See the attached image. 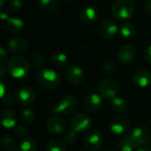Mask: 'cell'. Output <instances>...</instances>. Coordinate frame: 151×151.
<instances>
[{"mask_svg": "<svg viewBox=\"0 0 151 151\" xmlns=\"http://www.w3.org/2000/svg\"><path fill=\"white\" fill-rule=\"evenodd\" d=\"M78 108V100L74 95L67 94L60 100L53 102L50 108L49 112L54 116H69L73 114Z\"/></svg>", "mask_w": 151, "mask_h": 151, "instance_id": "cell-1", "label": "cell"}, {"mask_svg": "<svg viewBox=\"0 0 151 151\" xmlns=\"http://www.w3.org/2000/svg\"><path fill=\"white\" fill-rule=\"evenodd\" d=\"M29 63L28 60L22 56H14L11 58L7 64V70L13 78L23 79L29 73Z\"/></svg>", "mask_w": 151, "mask_h": 151, "instance_id": "cell-2", "label": "cell"}, {"mask_svg": "<svg viewBox=\"0 0 151 151\" xmlns=\"http://www.w3.org/2000/svg\"><path fill=\"white\" fill-rule=\"evenodd\" d=\"M135 11V6L132 0H115L111 6V13L114 17L121 22L130 19Z\"/></svg>", "mask_w": 151, "mask_h": 151, "instance_id": "cell-3", "label": "cell"}, {"mask_svg": "<svg viewBox=\"0 0 151 151\" xmlns=\"http://www.w3.org/2000/svg\"><path fill=\"white\" fill-rule=\"evenodd\" d=\"M37 79L40 86L46 90L55 89L60 83V75L51 68L41 69L37 75Z\"/></svg>", "mask_w": 151, "mask_h": 151, "instance_id": "cell-4", "label": "cell"}, {"mask_svg": "<svg viewBox=\"0 0 151 151\" xmlns=\"http://www.w3.org/2000/svg\"><path fill=\"white\" fill-rule=\"evenodd\" d=\"M104 142V135L101 131L98 129H93L88 131L85 139L84 147L87 151H98Z\"/></svg>", "mask_w": 151, "mask_h": 151, "instance_id": "cell-5", "label": "cell"}, {"mask_svg": "<svg viewBox=\"0 0 151 151\" xmlns=\"http://www.w3.org/2000/svg\"><path fill=\"white\" fill-rule=\"evenodd\" d=\"M92 124H93V122L90 116H88L87 115L84 113H79V114L75 115L70 119L71 128L78 133L86 132L90 131Z\"/></svg>", "mask_w": 151, "mask_h": 151, "instance_id": "cell-6", "label": "cell"}, {"mask_svg": "<svg viewBox=\"0 0 151 151\" xmlns=\"http://www.w3.org/2000/svg\"><path fill=\"white\" fill-rule=\"evenodd\" d=\"M64 77L66 80L71 85H79L85 79L84 70L78 65H68L64 70Z\"/></svg>", "mask_w": 151, "mask_h": 151, "instance_id": "cell-7", "label": "cell"}, {"mask_svg": "<svg viewBox=\"0 0 151 151\" xmlns=\"http://www.w3.org/2000/svg\"><path fill=\"white\" fill-rule=\"evenodd\" d=\"M15 101L22 106H29L35 101L36 93L34 90L26 86H22L18 87L14 92Z\"/></svg>", "mask_w": 151, "mask_h": 151, "instance_id": "cell-8", "label": "cell"}, {"mask_svg": "<svg viewBox=\"0 0 151 151\" xmlns=\"http://www.w3.org/2000/svg\"><path fill=\"white\" fill-rule=\"evenodd\" d=\"M99 92L101 97L105 99H113L119 92V84L114 78H106L101 83Z\"/></svg>", "mask_w": 151, "mask_h": 151, "instance_id": "cell-9", "label": "cell"}, {"mask_svg": "<svg viewBox=\"0 0 151 151\" xmlns=\"http://www.w3.org/2000/svg\"><path fill=\"white\" fill-rule=\"evenodd\" d=\"M128 136L131 138V139L134 142V144L137 147L143 146L147 144L150 139H151V132L149 129L143 125H139L135 127L129 134Z\"/></svg>", "mask_w": 151, "mask_h": 151, "instance_id": "cell-10", "label": "cell"}, {"mask_svg": "<svg viewBox=\"0 0 151 151\" xmlns=\"http://www.w3.org/2000/svg\"><path fill=\"white\" fill-rule=\"evenodd\" d=\"M45 127L47 131L54 135L63 133L67 129L66 121L59 116H53L50 117L45 124Z\"/></svg>", "mask_w": 151, "mask_h": 151, "instance_id": "cell-11", "label": "cell"}, {"mask_svg": "<svg viewBox=\"0 0 151 151\" xmlns=\"http://www.w3.org/2000/svg\"><path fill=\"white\" fill-rule=\"evenodd\" d=\"M102 106V99L101 94L89 93L83 101V108L89 113H94L101 109Z\"/></svg>", "mask_w": 151, "mask_h": 151, "instance_id": "cell-12", "label": "cell"}, {"mask_svg": "<svg viewBox=\"0 0 151 151\" xmlns=\"http://www.w3.org/2000/svg\"><path fill=\"white\" fill-rule=\"evenodd\" d=\"M130 128V122L123 116H116L111 119L109 123L110 131L116 135H122L128 132Z\"/></svg>", "mask_w": 151, "mask_h": 151, "instance_id": "cell-13", "label": "cell"}, {"mask_svg": "<svg viewBox=\"0 0 151 151\" xmlns=\"http://www.w3.org/2000/svg\"><path fill=\"white\" fill-rule=\"evenodd\" d=\"M118 32L116 23L111 19L104 20L100 25V34L105 39H111L116 37Z\"/></svg>", "mask_w": 151, "mask_h": 151, "instance_id": "cell-14", "label": "cell"}, {"mask_svg": "<svg viewBox=\"0 0 151 151\" xmlns=\"http://www.w3.org/2000/svg\"><path fill=\"white\" fill-rule=\"evenodd\" d=\"M136 57V49L133 45H123L117 53V59L120 63L124 65L130 64L134 60Z\"/></svg>", "mask_w": 151, "mask_h": 151, "instance_id": "cell-15", "label": "cell"}, {"mask_svg": "<svg viewBox=\"0 0 151 151\" xmlns=\"http://www.w3.org/2000/svg\"><path fill=\"white\" fill-rule=\"evenodd\" d=\"M79 18L85 24H93L99 18V11L94 6H86L81 10Z\"/></svg>", "mask_w": 151, "mask_h": 151, "instance_id": "cell-16", "label": "cell"}, {"mask_svg": "<svg viewBox=\"0 0 151 151\" xmlns=\"http://www.w3.org/2000/svg\"><path fill=\"white\" fill-rule=\"evenodd\" d=\"M133 82L139 88H146L151 84V73L146 69H139L133 75Z\"/></svg>", "mask_w": 151, "mask_h": 151, "instance_id": "cell-17", "label": "cell"}, {"mask_svg": "<svg viewBox=\"0 0 151 151\" xmlns=\"http://www.w3.org/2000/svg\"><path fill=\"white\" fill-rule=\"evenodd\" d=\"M0 123L6 129H12L17 125V116L12 109H5L0 115Z\"/></svg>", "mask_w": 151, "mask_h": 151, "instance_id": "cell-18", "label": "cell"}, {"mask_svg": "<svg viewBox=\"0 0 151 151\" xmlns=\"http://www.w3.org/2000/svg\"><path fill=\"white\" fill-rule=\"evenodd\" d=\"M8 48L14 53H22L28 49V42L22 37H15L9 40Z\"/></svg>", "mask_w": 151, "mask_h": 151, "instance_id": "cell-19", "label": "cell"}, {"mask_svg": "<svg viewBox=\"0 0 151 151\" xmlns=\"http://www.w3.org/2000/svg\"><path fill=\"white\" fill-rule=\"evenodd\" d=\"M6 27L10 32L14 34H18V33L22 32L24 29V22L20 18L9 17L6 21Z\"/></svg>", "mask_w": 151, "mask_h": 151, "instance_id": "cell-20", "label": "cell"}, {"mask_svg": "<svg viewBox=\"0 0 151 151\" xmlns=\"http://www.w3.org/2000/svg\"><path fill=\"white\" fill-rule=\"evenodd\" d=\"M136 147L137 146L128 135L122 137L116 142V148L118 151H135Z\"/></svg>", "mask_w": 151, "mask_h": 151, "instance_id": "cell-21", "label": "cell"}, {"mask_svg": "<svg viewBox=\"0 0 151 151\" xmlns=\"http://www.w3.org/2000/svg\"><path fill=\"white\" fill-rule=\"evenodd\" d=\"M40 7L46 13L53 14L60 9V5L57 0H39Z\"/></svg>", "mask_w": 151, "mask_h": 151, "instance_id": "cell-22", "label": "cell"}, {"mask_svg": "<svg viewBox=\"0 0 151 151\" xmlns=\"http://www.w3.org/2000/svg\"><path fill=\"white\" fill-rule=\"evenodd\" d=\"M0 147L5 151H19V147H17L14 139L9 135H5L1 137Z\"/></svg>", "mask_w": 151, "mask_h": 151, "instance_id": "cell-23", "label": "cell"}, {"mask_svg": "<svg viewBox=\"0 0 151 151\" xmlns=\"http://www.w3.org/2000/svg\"><path fill=\"white\" fill-rule=\"evenodd\" d=\"M66 143L63 139H52L45 144V149L47 151H67Z\"/></svg>", "mask_w": 151, "mask_h": 151, "instance_id": "cell-24", "label": "cell"}, {"mask_svg": "<svg viewBox=\"0 0 151 151\" xmlns=\"http://www.w3.org/2000/svg\"><path fill=\"white\" fill-rule=\"evenodd\" d=\"M111 107L112 109L116 112V113H124L128 108V103L127 101L122 98V97H114L111 101Z\"/></svg>", "mask_w": 151, "mask_h": 151, "instance_id": "cell-25", "label": "cell"}, {"mask_svg": "<svg viewBox=\"0 0 151 151\" xmlns=\"http://www.w3.org/2000/svg\"><path fill=\"white\" fill-rule=\"evenodd\" d=\"M19 151H37V144L34 139L26 138L20 143Z\"/></svg>", "mask_w": 151, "mask_h": 151, "instance_id": "cell-26", "label": "cell"}, {"mask_svg": "<svg viewBox=\"0 0 151 151\" xmlns=\"http://www.w3.org/2000/svg\"><path fill=\"white\" fill-rule=\"evenodd\" d=\"M119 30H120L121 35L124 37H125V38H130V37H132L135 34V28H134V26L131 22H129L127 21L122 22V24L120 25Z\"/></svg>", "mask_w": 151, "mask_h": 151, "instance_id": "cell-27", "label": "cell"}, {"mask_svg": "<svg viewBox=\"0 0 151 151\" xmlns=\"http://www.w3.org/2000/svg\"><path fill=\"white\" fill-rule=\"evenodd\" d=\"M68 56L62 52H56L52 55V62L57 68H63L66 67L68 64Z\"/></svg>", "mask_w": 151, "mask_h": 151, "instance_id": "cell-28", "label": "cell"}, {"mask_svg": "<svg viewBox=\"0 0 151 151\" xmlns=\"http://www.w3.org/2000/svg\"><path fill=\"white\" fill-rule=\"evenodd\" d=\"M21 118L22 120L26 124H31L36 119V112L33 109L27 108L23 109L21 113Z\"/></svg>", "mask_w": 151, "mask_h": 151, "instance_id": "cell-29", "label": "cell"}, {"mask_svg": "<svg viewBox=\"0 0 151 151\" xmlns=\"http://www.w3.org/2000/svg\"><path fill=\"white\" fill-rule=\"evenodd\" d=\"M31 62L34 67L37 68H42L45 65V60L43 54L40 52H34L31 56Z\"/></svg>", "mask_w": 151, "mask_h": 151, "instance_id": "cell-30", "label": "cell"}, {"mask_svg": "<svg viewBox=\"0 0 151 151\" xmlns=\"http://www.w3.org/2000/svg\"><path fill=\"white\" fill-rule=\"evenodd\" d=\"M78 139V132H75L73 129L71 131H68L67 132H65V134L63 135V141L66 143V145H73L77 142Z\"/></svg>", "mask_w": 151, "mask_h": 151, "instance_id": "cell-31", "label": "cell"}, {"mask_svg": "<svg viewBox=\"0 0 151 151\" xmlns=\"http://www.w3.org/2000/svg\"><path fill=\"white\" fill-rule=\"evenodd\" d=\"M14 133L17 137L20 138H24L28 135L29 133V130L28 128L23 125V124H18L14 127Z\"/></svg>", "mask_w": 151, "mask_h": 151, "instance_id": "cell-32", "label": "cell"}, {"mask_svg": "<svg viewBox=\"0 0 151 151\" xmlns=\"http://www.w3.org/2000/svg\"><path fill=\"white\" fill-rule=\"evenodd\" d=\"M9 7L14 12H19L23 7L22 0H9Z\"/></svg>", "mask_w": 151, "mask_h": 151, "instance_id": "cell-33", "label": "cell"}, {"mask_svg": "<svg viewBox=\"0 0 151 151\" xmlns=\"http://www.w3.org/2000/svg\"><path fill=\"white\" fill-rule=\"evenodd\" d=\"M116 69V64L115 62H112V61H107L105 62L102 67H101V70L103 73H112L114 72L115 70Z\"/></svg>", "mask_w": 151, "mask_h": 151, "instance_id": "cell-34", "label": "cell"}, {"mask_svg": "<svg viewBox=\"0 0 151 151\" xmlns=\"http://www.w3.org/2000/svg\"><path fill=\"white\" fill-rule=\"evenodd\" d=\"M1 100H2V103H3L5 106H6V107H10V106L14 105V101H16L14 96H13V95L10 94V93H6V94L1 98Z\"/></svg>", "mask_w": 151, "mask_h": 151, "instance_id": "cell-35", "label": "cell"}, {"mask_svg": "<svg viewBox=\"0 0 151 151\" xmlns=\"http://www.w3.org/2000/svg\"><path fill=\"white\" fill-rule=\"evenodd\" d=\"M143 57L146 61H147L148 63H151V45H147L145 48L143 52Z\"/></svg>", "mask_w": 151, "mask_h": 151, "instance_id": "cell-36", "label": "cell"}, {"mask_svg": "<svg viewBox=\"0 0 151 151\" xmlns=\"http://www.w3.org/2000/svg\"><path fill=\"white\" fill-rule=\"evenodd\" d=\"M9 17V11L4 6L0 7V20L6 21Z\"/></svg>", "mask_w": 151, "mask_h": 151, "instance_id": "cell-37", "label": "cell"}, {"mask_svg": "<svg viewBox=\"0 0 151 151\" xmlns=\"http://www.w3.org/2000/svg\"><path fill=\"white\" fill-rule=\"evenodd\" d=\"M6 58H7V52H6V51L3 47L0 46V62L4 63L6 60Z\"/></svg>", "mask_w": 151, "mask_h": 151, "instance_id": "cell-38", "label": "cell"}, {"mask_svg": "<svg viewBox=\"0 0 151 151\" xmlns=\"http://www.w3.org/2000/svg\"><path fill=\"white\" fill-rule=\"evenodd\" d=\"M7 72H8L7 68H6L5 65H4L3 63L0 62V78H4L5 76L6 75Z\"/></svg>", "mask_w": 151, "mask_h": 151, "instance_id": "cell-39", "label": "cell"}, {"mask_svg": "<svg viewBox=\"0 0 151 151\" xmlns=\"http://www.w3.org/2000/svg\"><path fill=\"white\" fill-rule=\"evenodd\" d=\"M6 93V85L0 80V99H1L5 94Z\"/></svg>", "mask_w": 151, "mask_h": 151, "instance_id": "cell-40", "label": "cell"}, {"mask_svg": "<svg viewBox=\"0 0 151 151\" xmlns=\"http://www.w3.org/2000/svg\"><path fill=\"white\" fill-rule=\"evenodd\" d=\"M145 11L147 14L151 15V0H146L145 2Z\"/></svg>", "mask_w": 151, "mask_h": 151, "instance_id": "cell-41", "label": "cell"}, {"mask_svg": "<svg viewBox=\"0 0 151 151\" xmlns=\"http://www.w3.org/2000/svg\"><path fill=\"white\" fill-rule=\"evenodd\" d=\"M135 151H151V147L143 145L142 147H139Z\"/></svg>", "mask_w": 151, "mask_h": 151, "instance_id": "cell-42", "label": "cell"}, {"mask_svg": "<svg viewBox=\"0 0 151 151\" xmlns=\"http://www.w3.org/2000/svg\"><path fill=\"white\" fill-rule=\"evenodd\" d=\"M7 1V0H0V7L1 6H3L4 5H5V3Z\"/></svg>", "mask_w": 151, "mask_h": 151, "instance_id": "cell-43", "label": "cell"}, {"mask_svg": "<svg viewBox=\"0 0 151 151\" xmlns=\"http://www.w3.org/2000/svg\"><path fill=\"white\" fill-rule=\"evenodd\" d=\"M63 1H64V2H68L69 0H63Z\"/></svg>", "mask_w": 151, "mask_h": 151, "instance_id": "cell-44", "label": "cell"}, {"mask_svg": "<svg viewBox=\"0 0 151 151\" xmlns=\"http://www.w3.org/2000/svg\"><path fill=\"white\" fill-rule=\"evenodd\" d=\"M149 123H150V124H151V117H150V118H149Z\"/></svg>", "mask_w": 151, "mask_h": 151, "instance_id": "cell-45", "label": "cell"}, {"mask_svg": "<svg viewBox=\"0 0 151 151\" xmlns=\"http://www.w3.org/2000/svg\"><path fill=\"white\" fill-rule=\"evenodd\" d=\"M102 151H110V150H102Z\"/></svg>", "mask_w": 151, "mask_h": 151, "instance_id": "cell-46", "label": "cell"}]
</instances>
